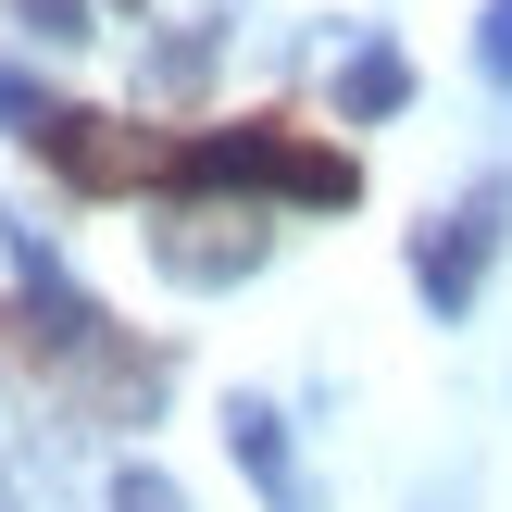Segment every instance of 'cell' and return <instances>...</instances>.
I'll list each match as a JSON object with an SVG mask.
<instances>
[{"label": "cell", "mask_w": 512, "mask_h": 512, "mask_svg": "<svg viewBox=\"0 0 512 512\" xmlns=\"http://www.w3.org/2000/svg\"><path fill=\"white\" fill-rule=\"evenodd\" d=\"M25 25H38V38H88V0H13Z\"/></svg>", "instance_id": "9"}, {"label": "cell", "mask_w": 512, "mask_h": 512, "mask_svg": "<svg viewBox=\"0 0 512 512\" xmlns=\"http://www.w3.org/2000/svg\"><path fill=\"white\" fill-rule=\"evenodd\" d=\"M500 213H512V200L475 188V200H450V213L413 238V275H425V300H438V313H463V300H475V275H488V250H500Z\"/></svg>", "instance_id": "4"}, {"label": "cell", "mask_w": 512, "mask_h": 512, "mask_svg": "<svg viewBox=\"0 0 512 512\" xmlns=\"http://www.w3.org/2000/svg\"><path fill=\"white\" fill-rule=\"evenodd\" d=\"M0 113H13L25 138H38V125H50V100H38V75H25V63H0Z\"/></svg>", "instance_id": "8"}, {"label": "cell", "mask_w": 512, "mask_h": 512, "mask_svg": "<svg viewBox=\"0 0 512 512\" xmlns=\"http://www.w3.org/2000/svg\"><path fill=\"white\" fill-rule=\"evenodd\" d=\"M475 50H488V75L512 88V0H488V25H475Z\"/></svg>", "instance_id": "10"}, {"label": "cell", "mask_w": 512, "mask_h": 512, "mask_svg": "<svg viewBox=\"0 0 512 512\" xmlns=\"http://www.w3.org/2000/svg\"><path fill=\"white\" fill-rule=\"evenodd\" d=\"M113 512H188V488L150 475V463H125V475H113Z\"/></svg>", "instance_id": "7"}, {"label": "cell", "mask_w": 512, "mask_h": 512, "mask_svg": "<svg viewBox=\"0 0 512 512\" xmlns=\"http://www.w3.org/2000/svg\"><path fill=\"white\" fill-rule=\"evenodd\" d=\"M38 163L63 175L75 200L175 188V138H163V125H125V113H88V100H50V125H38Z\"/></svg>", "instance_id": "2"}, {"label": "cell", "mask_w": 512, "mask_h": 512, "mask_svg": "<svg viewBox=\"0 0 512 512\" xmlns=\"http://www.w3.org/2000/svg\"><path fill=\"white\" fill-rule=\"evenodd\" d=\"M263 250H275L263 200H163V225H150V263H163L175 288H238Z\"/></svg>", "instance_id": "3"}, {"label": "cell", "mask_w": 512, "mask_h": 512, "mask_svg": "<svg viewBox=\"0 0 512 512\" xmlns=\"http://www.w3.org/2000/svg\"><path fill=\"white\" fill-rule=\"evenodd\" d=\"M175 200H300V213H350L363 163L300 138L288 113H238L213 138H175Z\"/></svg>", "instance_id": "1"}, {"label": "cell", "mask_w": 512, "mask_h": 512, "mask_svg": "<svg viewBox=\"0 0 512 512\" xmlns=\"http://www.w3.org/2000/svg\"><path fill=\"white\" fill-rule=\"evenodd\" d=\"M225 450L250 463V488H263L275 512H300V475H288V425H275V400H238V413H225Z\"/></svg>", "instance_id": "5"}, {"label": "cell", "mask_w": 512, "mask_h": 512, "mask_svg": "<svg viewBox=\"0 0 512 512\" xmlns=\"http://www.w3.org/2000/svg\"><path fill=\"white\" fill-rule=\"evenodd\" d=\"M400 100H413V63H400V50H350L338 113H350V125H375V113H400Z\"/></svg>", "instance_id": "6"}]
</instances>
